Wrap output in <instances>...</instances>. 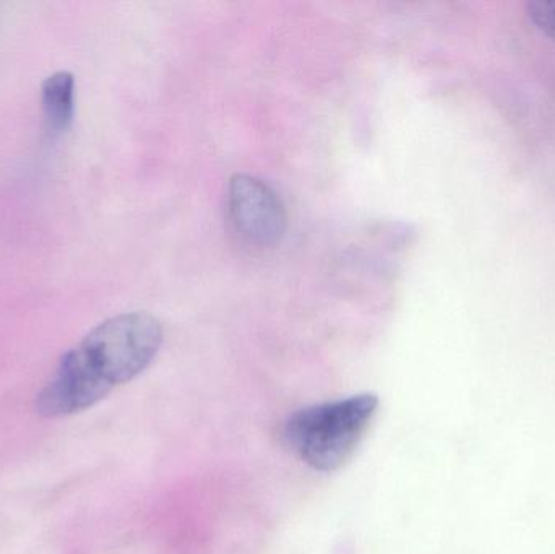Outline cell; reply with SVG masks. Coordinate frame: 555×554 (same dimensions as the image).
Returning <instances> with one entry per match:
<instances>
[{
	"instance_id": "6da1fadb",
	"label": "cell",
	"mask_w": 555,
	"mask_h": 554,
	"mask_svg": "<svg viewBox=\"0 0 555 554\" xmlns=\"http://www.w3.org/2000/svg\"><path fill=\"white\" fill-rule=\"evenodd\" d=\"M162 344V324L145 312L107 319L61 358L54 376L36 397V412L61 418L91 409L114 387L142 374Z\"/></svg>"
},
{
	"instance_id": "7a4b0ae2",
	"label": "cell",
	"mask_w": 555,
	"mask_h": 554,
	"mask_svg": "<svg viewBox=\"0 0 555 554\" xmlns=\"http://www.w3.org/2000/svg\"><path fill=\"white\" fill-rule=\"evenodd\" d=\"M375 394L306 407L287 416L281 428L284 445L313 471L341 468L354 454L377 415Z\"/></svg>"
},
{
	"instance_id": "3957f363",
	"label": "cell",
	"mask_w": 555,
	"mask_h": 554,
	"mask_svg": "<svg viewBox=\"0 0 555 554\" xmlns=\"http://www.w3.org/2000/svg\"><path fill=\"white\" fill-rule=\"evenodd\" d=\"M230 214L236 230L250 243H276L286 230V211L280 198L253 176L231 179Z\"/></svg>"
},
{
	"instance_id": "277c9868",
	"label": "cell",
	"mask_w": 555,
	"mask_h": 554,
	"mask_svg": "<svg viewBox=\"0 0 555 554\" xmlns=\"http://www.w3.org/2000/svg\"><path fill=\"white\" fill-rule=\"evenodd\" d=\"M42 109L52 132H64L74 119L75 78L70 72H57L46 78L41 88Z\"/></svg>"
},
{
	"instance_id": "5b68a950",
	"label": "cell",
	"mask_w": 555,
	"mask_h": 554,
	"mask_svg": "<svg viewBox=\"0 0 555 554\" xmlns=\"http://www.w3.org/2000/svg\"><path fill=\"white\" fill-rule=\"evenodd\" d=\"M527 16L543 35L555 41V0H531Z\"/></svg>"
}]
</instances>
